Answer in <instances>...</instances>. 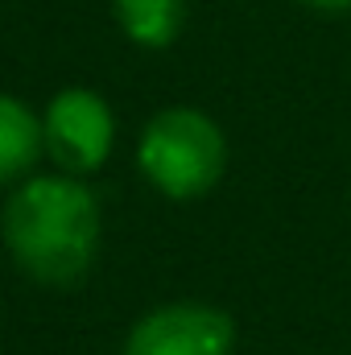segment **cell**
<instances>
[{
    "label": "cell",
    "instance_id": "6",
    "mask_svg": "<svg viewBox=\"0 0 351 355\" xmlns=\"http://www.w3.org/2000/svg\"><path fill=\"white\" fill-rule=\"evenodd\" d=\"M112 12L132 46L166 50L186 25V0H112Z\"/></svg>",
    "mask_w": 351,
    "mask_h": 355
},
{
    "label": "cell",
    "instance_id": "5",
    "mask_svg": "<svg viewBox=\"0 0 351 355\" xmlns=\"http://www.w3.org/2000/svg\"><path fill=\"white\" fill-rule=\"evenodd\" d=\"M42 116L17 95L0 91V186H17L42 162Z\"/></svg>",
    "mask_w": 351,
    "mask_h": 355
},
{
    "label": "cell",
    "instance_id": "1",
    "mask_svg": "<svg viewBox=\"0 0 351 355\" xmlns=\"http://www.w3.org/2000/svg\"><path fill=\"white\" fill-rule=\"evenodd\" d=\"M99 202L75 174H29L0 211V240L17 268L42 285H75L99 248Z\"/></svg>",
    "mask_w": 351,
    "mask_h": 355
},
{
    "label": "cell",
    "instance_id": "4",
    "mask_svg": "<svg viewBox=\"0 0 351 355\" xmlns=\"http://www.w3.org/2000/svg\"><path fill=\"white\" fill-rule=\"evenodd\" d=\"M236 322L207 302H170L141 314L124 339V355H232Z\"/></svg>",
    "mask_w": 351,
    "mask_h": 355
},
{
    "label": "cell",
    "instance_id": "7",
    "mask_svg": "<svg viewBox=\"0 0 351 355\" xmlns=\"http://www.w3.org/2000/svg\"><path fill=\"white\" fill-rule=\"evenodd\" d=\"M306 8L314 12H327V17H339V12H351V0H302Z\"/></svg>",
    "mask_w": 351,
    "mask_h": 355
},
{
    "label": "cell",
    "instance_id": "2",
    "mask_svg": "<svg viewBox=\"0 0 351 355\" xmlns=\"http://www.w3.org/2000/svg\"><path fill=\"white\" fill-rule=\"evenodd\" d=\"M137 166L157 194L174 202L203 198L228 170L223 128L198 107H162L137 137Z\"/></svg>",
    "mask_w": 351,
    "mask_h": 355
},
{
    "label": "cell",
    "instance_id": "3",
    "mask_svg": "<svg viewBox=\"0 0 351 355\" xmlns=\"http://www.w3.org/2000/svg\"><path fill=\"white\" fill-rule=\"evenodd\" d=\"M42 141L62 174L87 178L116 149V112L99 91L62 87L42 112Z\"/></svg>",
    "mask_w": 351,
    "mask_h": 355
}]
</instances>
